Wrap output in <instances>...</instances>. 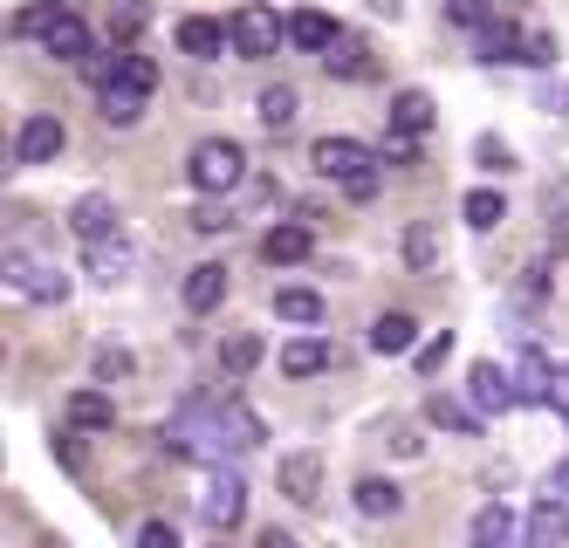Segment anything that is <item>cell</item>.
Listing matches in <instances>:
<instances>
[{
	"mask_svg": "<svg viewBox=\"0 0 569 548\" xmlns=\"http://www.w3.org/2000/svg\"><path fill=\"white\" fill-rule=\"evenodd\" d=\"M42 49L56 56V62H90L97 49H90V28H83V14H76V8H62L49 28H42Z\"/></svg>",
	"mask_w": 569,
	"mask_h": 548,
	"instance_id": "cell-9",
	"label": "cell"
},
{
	"mask_svg": "<svg viewBox=\"0 0 569 548\" xmlns=\"http://www.w3.org/2000/svg\"><path fill=\"white\" fill-rule=\"evenodd\" d=\"M405 261H412V268H432V261H439V233H432V220H419L412 233H405Z\"/></svg>",
	"mask_w": 569,
	"mask_h": 548,
	"instance_id": "cell-33",
	"label": "cell"
},
{
	"mask_svg": "<svg viewBox=\"0 0 569 548\" xmlns=\"http://www.w3.org/2000/svg\"><path fill=\"white\" fill-rule=\"evenodd\" d=\"M426 418H432V426H446V432H460V439H473V432H480V411L453 405L446 391H432V398H426Z\"/></svg>",
	"mask_w": 569,
	"mask_h": 548,
	"instance_id": "cell-29",
	"label": "cell"
},
{
	"mask_svg": "<svg viewBox=\"0 0 569 548\" xmlns=\"http://www.w3.org/2000/svg\"><path fill=\"white\" fill-rule=\"evenodd\" d=\"M110 82H124V90L151 97V90H158V62H151V56H138V49H117V76H110Z\"/></svg>",
	"mask_w": 569,
	"mask_h": 548,
	"instance_id": "cell-30",
	"label": "cell"
},
{
	"mask_svg": "<svg viewBox=\"0 0 569 548\" xmlns=\"http://www.w3.org/2000/svg\"><path fill=\"white\" fill-rule=\"evenodd\" d=\"M460 220H467L473 233H487V227H501V220H508V206H501L495 186H473V192L460 199Z\"/></svg>",
	"mask_w": 569,
	"mask_h": 548,
	"instance_id": "cell-26",
	"label": "cell"
},
{
	"mask_svg": "<svg viewBox=\"0 0 569 548\" xmlns=\"http://www.w3.org/2000/svg\"><path fill=\"white\" fill-rule=\"evenodd\" d=\"M261 548H302V541H296V535H281V528H268V535H261Z\"/></svg>",
	"mask_w": 569,
	"mask_h": 548,
	"instance_id": "cell-46",
	"label": "cell"
},
{
	"mask_svg": "<svg viewBox=\"0 0 569 548\" xmlns=\"http://www.w3.org/2000/svg\"><path fill=\"white\" fill-rule=\"evenodd\" d=\"M138 548H179V528L172 521H144L138 528Z\"/></svg>",
	"mask_w": 569,
	"mask_h": 548,
	"instance_id": "cell-40",
	"label": "cell"
},
{
	"mask_svg": "<svg viewBox=\"0 0 569 548\" xmlns=\"http://www.w3.org/2000/svg\"><path fill=\"white\" fill-rule=\"evenodd\" d=\"M69 227H76V240H83V247H97V240H110V227H117V206H110L103 192H90V199H76Z\"/></svg>",
	"mask_w": 569,
	"mask_h": 548,
	"instance_id": "cell-18",
	"label": "cell"
},
{
	"mask_svg": "<svg viewBox=\"0 0 569 548\" xmlns=\"http://www.w3.org/2000/svg\"><path fill=\"white\" fill-rule=\"evenodd\" d=\"M186 172H192V186L207 199H220V192H233L240 179H248V151H240L233 138H199L192 158H186Z\"/></svg>",
	"mask_w": 569,
	"mask_h": 548,
	"instance_id": "cell-1",
	"label": "cell"
},
{
	"mask_svg": "<svg viewBox=\"0 0 569 548\" xmlns=\"http://www.w3.org/2000/svg\"><path fill=\"white\" fill-rule=\"evenodd\" d=\"M254 363H261V336L240 329V336H227V343H220V377H233V385H240Z\"/></svg>",
	"mask_w": 569,
	"mask_h": 548,
	"instance_id": "cell-27",
	"label": "cell"
},
{
	"mask_svg": "<svg viewBox=\"0 0 569 548\" xmlns=\"http://www.w3.org/2000/svg\"><path fill=\"white\" fill-rule=\"evenodd\" d=\"M385 117H391V131H405V138H426L432 123H439V103H432L426 90H398Z\"/></svg>",
	"mask_w": 569,
	"mask_h": 548,
	"instance_id": "cell-12",
	"label": "cell"
},
{
	"mask_svg": "<svg viewBox=\"0 0 569 548\" xmlns=\"http://www.w3.org/2000/svg\"><path fill=\"white\" fill-rule=\"evenodd\" d=\"M480 165H487V172H508V165H515V151H508L501 138H480Z\"/></svg>",
	"mask_w": 569,
	"mask_h": 548,
	"instance_id": "cell-42",
	"label": "cell"
},
{
	"mask_svg": "<svg viewBox=\"0 0 569 548\" xmlns=\"http://www.w3.org/2000/svg\"><path fill=\"white\" fill-rule=\"evenodd\" d=\"M322 62H330V76H343V82H363V76H371V49H363L357 34H343Z\"/></svg>",
	"mask_w": 569,
	"mask_h": 548,
	"instance_id": "cell-31",
	"label": "cell"
},
{
	"mask_svg": "<svg viewBox=\"0 0 569 548\" xmlns=\"http://www.w3.org/2000/svg\"><path fill=\"white\" fill-rule=\"evenodd\" d=\"M62 145H69V131H62V117H49V110H34L21 131H14V165H49V158H62Z\"/></svg>",
	"mask_w": 569,
	"mask_h": 548,
	"instance_id": "cell-6",
	"label": "cell"
},
{
	"mask_svg": "<svg viewBox=\"0 0 569 548\" xmlns=\"http://www.w3.org/2000/svg\"><path fill=\"white\" fill-rule=\"evenodd\" d=\"M316 370H330V343H322V336L281 343V377H316Z\"/></svg>",
	"mask_w": 569,
	"mask_h": 548,
	"instance_id": "cell-22",
	"label": "cell"
},
{
	"mask_svg": "<svg viewBox=\"0 0 569 548\" xmlns=\"http://www.w3.org/2000/svg\"><path fill=\"white\" fill-rule=\"evenodd\" d=\"M144 21H151V8H144V0H124V8H110V41H131Z\"/></svg>",
	"mask_w": 569,
	"mask_h": 548,
	"instance_id": "cell-35",
	"label": "cell"
},
{
	"mask_svg": "<svg viewBox=\"0 0 569 548\" xmlns=\"http://www.w3.org/2000/svg\"><path fill=\"white\" fill-rule=\"evenodd\" d=\"M274 480H281V494H289L296 508H316L322 500V452H289L274 467Z\"/></svg>",
	"mask_w": 569,
	"mask_h": 548,
	"instance_id": "cell-8",
	"label": "cell"
},
{
	"mask_svg": "<svg viewBox=\"0 0 569 548\" xmlns=\"http://www.w3.org/2000/svg\"><path fill=\"white\" fill-rule=\"evenodd\" d=\"M350 500H357V515H363V521H385V515H398V508H405V487L371 474V480H357V487H350Z\"/></svg>",
	"mask_w": 569,
	"mask_h": 548,
	"instance_id": "cell-17",
	"label": "cell"
},
{
	"mask_svg": "<svg viewBox=\"0 0 569 548\" xmlns=\"http://www.w3.org/2000/svg\"><path fill=\"white\" fill-rule=\"evenodd\" d=\"M296 110H302V97L289 90V82H274V90H261V110H254V117H261V131H274V138H281V131L296 123Z\"/></svg>",
	"mask_w": 569,
	"mask_h": 548,
	"instance_id": "cell-25",
	"label": "cell"
},
{
	"mask_svg": "<svg viewBox=\"0 0 569 548\" xmlns=\"http://www.w3.org/2000/svg\"><path fill=\"white\" fill-rule=\"evenodd\" d=\"M233 220H227V206H199L192 213V233H227Z\"/></svg>",
	"mask_w": 569,
	"mask_h": 548,
	"instance_id": "cell-43",
	"label": "cell"
},
{
	"mask_svg": "<svg viewBox=\"0 0 569 548\" xmlns=\"http://www.w3.org/2000/svg\"><path fill=\"white\" fill-rule=\"evenodd\" d=\"M240 515H248V487H240L233 467H213L207 494H199V521H207L213 535H227V528H240Z\"/></svg>",
	"mask_w": 569,
	"mask_h": 548,
	"instance_id": "cell-4",
	"label": "cell"
},
{
	"mask_svg": "<svg viewBox=\"0 0 569 548\" xmlns=\"http://www.w3.org/2000/svg\"><path fill=\"white\" fill-rule=\"evenodd\" d=\"M49 548H62V541H49Z\"/></svg>",
	"mask_w": 569,
	"mask_h": 548,
	"instance_id": "cell-48",
	"label": "cell"
},
{
	"mask_svg": "<svg viewBox=\"0 0 569 548\" xmlns=\"http://www.w3.org/2000/svg\"><path fill=\"white\" fill-rule=\"evenodd\" d=\"M556 494H569V459H562V467H556Z\"/></svg>",
	"mask_w": 569,
	"mask_h": 548,
	"instance_id": "cell-47",
	"label": "cell"
},
{
	"mask_svg": "<svg viewBox=\"0 0 569 548\" xmlns=\"http://www.w3.org/2000/svg\"><path fill=\"white\" fill-rule=\"evenodd\" d=\"M97 97H103V123H117V131H131V123L144 117V97H138V90H124V82H103Z\"/></svg>",
	"mask_w": 569,
	"mask_h": 548,
	"instance_id": "cell-28",
	"label": "cell"
},
{
	"mask_svg": "<svg viewBox=\"0 0 569 548\" xmlns=\"http://www.w3.org/2000/svg\"><path fill=\"white\" fill-rule=\"evenodd\" d=\"M473 548H515V508L508 500H487L473 515Z\"/></svg>",
	"mask_w": 569,
	"mask_h": 548,
	"instance_id": "cell-21",
	"label": "cell"
},
{
	"mask_svg": "<svg viewBox=\"0 0 569 548\" xmlns=\"http://www.w3.org/2000/svg\"><path fill=\"white\" fill-rule=\"evenodd\" d=\"M8 288L28 295V302H69V275L42 255H28V247H8Z\"/></svg>",
	"mask_w": 569,
	"mask_h": 548,
	"instance_id": "cell-3",
	"label": "cell"
},
{
	"mask_svg": "<svg viewBox=\"0 0 569 548\" xmlns=\"http://www.w3.org/2000/svg\"><path fill=\"white\" fill-rule=\"evenodd\" d=\"M569 541V500L542 494L536 508H528V548H562Z\"/></svg>",
	"mask_w": 569,
	"mask_h": 548,
	"instance_id": "cell-11",
	"label": "cell"
},
{
	"mask_svg": "<svg viewBox=\"0 0 569 548\" xmlns=\"http://www.w3.org/2000/svg\"><path fill=\"white\" fill-rule=\"evenodd\" d=\"M227 34H233V56H240V62H268L289 28H281V14L268 8V0H248V8H233Z\"/></svg>",
	"mask_w": 569,
	"mask_h": 548,
	"instance_id": "cell-2",
	"label": "cell"
},
{
	"mask_svg": "<svg viewBox=\"0 0 569 548\" xmlns=\"http://www.w3.org/2000/svg\"><path fill=\"white\" fill-rule=\"evenodd\" d=\"M556 370H549V357L542 350H521V370H515V391H521V405H556Z\"/></svg>",
	"mask_w": 569,
	"mask_h": 548,
	"instance_id": "cell-19",
	"label": "cell"
},
{
	"mask_svg": "<svg viewBox=\"0 0 569 548\" xmlns=\"http://www.w3.org/2000/svg\"><path fill=\"white\" fill-rule=\"evenodd\" d=\"M309 227L302 220H289V227H268V240H261V261L268 268H296V261H309Z\"/></svg>",
	"mask_w": 569,
	"mask_h": 548,
	"instance_id": "cell-14",
	"label": "cell"
},
{
	"mask_svg": "<svg viewBox=\"0 0 569 548\" xmlns=\"http://www.w3.org/2000/svg\"><path fill=\"white\" fill-rule=\"evenodd\" d=\"M274 316L281 322H322V295L316 288H274Z\"/></svg>",
	"mask_w": 569,
	"mask_h": 548,
	"instance_id": "cell-32",
	"label": "cell"
},
{
	"mask_svg": "<svg viewBox=\"0 0 569 548\" xmlns=\"http://www.w3.org/2000/svg\"><path fill=\"white\" fill-rule=\"evenodd\" d=\"M90 275H97L103 288H117V281L131 275V240H117V233L97 240V247H90Z\"/></svg>",
	"mask_w": 569,
	"mask_h": 548,
	"instance_id": "cell-24",
	"label": "cell"
},
{
	"mask_svg": "<svg viewBox=\"0 0 569 548\" xmlns=\"http://www.w3.org/2000/svg\"><path fill=\"white\" fill-rule=\"evenodd\" d=\"M378 158H385V165H419V138H405V131H385Z\"/></svg>",
	"mask_w": 569,
	"mask_h": 548,
	"instance_id": "cell-38",
	"label": "cell"
},
{
	"mask_svg": "<svg viewBox=\"0 0 569 548\" xmlns=\"http://www.w3.org/2000/svg\"><path fill=\"white\" fill-rule=\"evenodd\" d=\"M371 350H378V357H412V350H419V322L405 316V309H385V316L371 322Z\"/></svg>",
	"mask_w": 569,
	"mask_h": 548,
	"instance_id": "cell-13",
	"label": "cell"
},
{
	"mask_svg": "<svg viewBox=\"0 0 569 548\" xmlns=\"http://www.w3.org/2000/svg\"><path fill=\"white\" fill-rule=\"evenodd\" d=\"M309 165H316L322 179L350 186L357 172H371V165H385V158H378V151H363L357 138H316V145H309Z\"/></svg>",
	"mask_w": 569,
	"mask_h": 548,
	"instance_id": "cell-5",
	"label": "cell"
},
{
	"mask_svg": "<svg viewBox=\"0 0 569 548\" xmlns=\"http://www.w3.org/2000/svg\"><path fill=\"white\" fill-rule=\"evenodd\" d=\"M289 41H296L302 56H330V49H337L343 34H337V21H330V14H316V8H302V14H289Z\"/></svg>",
	"mask_w": 569,
	"mask_h": 548,
	"instance_id": "cell-15",
	"label": "cell"
},
{
	"mask_svg": "<svg viewBox=\"0 0 569 548\" xmlns=\"http://www.w3.org/2000/svg\"><path fill=\"white\" fill-rule=\"evenodd\" d=\"M378 186H385V165H371V172H357V179H350L343 192H350V199H371Z\"/></svg>",
	"mask_w": 569,
	"mask_h": 548,
	"instance_id": "cell-44",
	"label": "cell"
},
{
	"mask_svg": "<svg viewBox=\"0 0 569 548\" xmlns=\"http://www.w3.org/2000/svg\"><path fill=\"white\" fill-rule=\"evenodd\" d=\"M56 14H62V0H34V8H21V14H14V34H42Z\"/></svg>",
	"mask_w": 569,
	"mask_h": 548,
	"instance_id": "cell-36",
	"label": "cell"
},
{
	"mask_svg": "<svg viewBox=\"0 0 569 548\" xmlns=\"http://www.w3.org/2000/svg\"><path fill=\"white\" fill-rule=\"evenodd\" d=\"M233 49V34L220 28V21H207V14H186L179 21V56H192V62H220Z\"/></svg>",
	"mask_w": 569,
	"mask_h": 548,
	"instance_id": "cell-10",
	"label": "cell"
},
{
	"mask_svg": "<svg viewBox=\"0 0 569 548\" xmlns=\"http://www.w3.org/2000/svg\"><path fill=\"white\" fill-rule=\"evenodd\" d=\"M446 357H453V336H432V343H419V370H426V377H432Z\"/></svg>",
	"mask_w": 569,
	"mask_h": 548,
	"instance_id": "cell-41",
	"label": "cell"
},
{
	"mask_svg": "<svg viewBox=\"0 0 569 548\" xmlns=\"http://www.w3.org/2000/svg\"><path fill=\"white\" fill-rule=\"evenodd\" d=\"M220 302H227V268H220V261H199V268L186 275V309L207 316V309H220Z\"/></svg>",
	"mask_w": 569,
	"mask_h": 548,
	"instance_id": "cell-16",
	"label": "cell"
},
{
	"mask_svg": "<svg viewBox=\"0 0 569 548\" xmlns=\"http://www.w3.org/2000/svg\"><path fill=\"white\" fill-rule=\"evenodd\" d=\"M446 21L453 28H495V0H446Z\"/></svg>",
	"mask_w": 569,
	"mask_h": 548,
	"instance_id": "cell-34",
	"label": "cell"
},
{
	"mask_svg": "<svg viewBox=\"0 0 569 548\" xmlns=\"http://www.w3.org/2000/svg\"><path fill=\"white\" fill-rule=\"evenodd\" d=\"M473 411L480 418H495V411H515L521 405V391H515V370H501V363H473Z\"/></svg>",
	"mask_w": 569,
	"mask_h": 548,
	"instance_id": "cell-7",
	"label": "cell"
},
{
	"mask_svg": "<svg viewBox=\"0 0 569 548\" xmlns=\"http://www.w3.org/2000/svg\"><path fill=\"white\" fill-rule=\"evenodd\" d=\"M138 363H131V350H97V385H124Z\"/></svg>",
	"mask_w": 569,
	"mask_h": 548,
	"instance_id": "cell-37",
	"label": "cell"
},
{
	"mask_svg": "<svg viewBox=\"0 0 569 548\" xmlns=\"http://www.w3.org/2000/svg\"><path fill=\"white\" fill-rule=\"evenodd\" d=\"M556 56H562V49H556V34H542V28H528V56H521V62H536V69H549Z\"/></svg>",
	"mask_w": 569,
	"mask_h": 548,
	"instance_id": "cell-39",
	"label": "cell"
},
{
	"mask_svg": "<svg viewBox=\"0 0 569 548\" xmlns=\"http://www.w3.org/2000/svg\"><path fill=\"white\" fill-rule=\"evenodd\" d=\"M56 459H62V467H69V474H76V467H83V446H76V432H62V439H56Z\"/></svg>",
	"mask_w": 569,
	"mask_h": 548,
	"instance_id": "cell-45",
	"label": "cell"
},
{
	"mask_svg": "<svg viewBox=\"0 0 569 548\" xmlns=\"http://www.w3.org/2000/svg\"><path fill=\"white\" fill-rule=\"evenodd\" d=\"M521 56H528V28H515V21L480 28V62H521Z\"/></svg>",
	"mask_w": 569,
	"mask_h": 548,
	"instance_id": "cell-23",
	"label": "cell"
},
{
	"mask_svg": "<svg viewBox=\"0 0 569 548\" xmlns=\"http://www.w3.org/2000/svg\"><path fill=\"white\" fill-rule=\"evenodd\" d=\"M562 418H569V405H562Z\"/></svg>",
	"mask_w": 569,
	"mask_h": 548,
	"instance_id": "cell-49",
	"label": "cell"
},
{
	"mask_svg": "<svg viewBox=\"0 0 569 548\" xmlns=\"http://www.w3.org/2000/svg\"><path fill=\"white\" fill-rule=\"evenodd\" d=\"M69 426H76V432H110V426H117V405H110L97 385H83V391L69 398Z\"/></svg>",
	"mask_w": 569,
	"mask_h": 548,
	"instance_id": "cell-20",
	"label": "cell"
}]
</instances>
